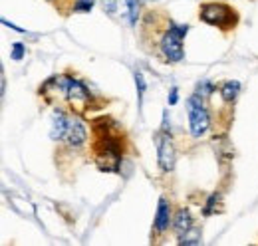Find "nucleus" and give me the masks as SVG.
Segmentation results:
<instances>
[{
  "mask_svg": "<svg viewBox=\"0 0 258 246\" xmlns=\"http://www.w3.org/2000/svg\"><path fill=\"white\" fill-rule=\"evenodd\" d=\"M219 93H221V97H223L225 103H232V101L238 97V93H240V84L234 82V80H228V82H225V84L221 86Z\"/></svg>",
  "mask_w": 258,
  "mask_h": 246,
  "instance_id": "9d476101",
  "label": "nucleus"
},
{
  "mask_svg": "<svg viewBox=\"0 0 258 246\" xmlns=\"http://www.w3.org/2000/svg\"><path fill=\"white\" fill-rule=\"evenodd\" d=\"M189 26L187 24H177V22H169V30L163 34L161 42V52L167 60L171 61H181L185 58L183 52V38L187 36Z\"/></svg>",
  "mask_w": 258,
  "mask_h": 246,
  "instance_id": "7ed1b4c3",
  "label": "nucleus"
},
{
  "mask_svg": "<svg viewBox=\"0 0 258 246\" xmlns=\"http://www.w3.org/2000/svg\"><path fill=\"white\" fill-rule=\"evenodd\" d=\"M2 24H4V26H8V28H12V30H16V32H26V30H22V28H18L16 24H12V22H8L6 18H2Z\"/></svg>",
  "mask_w": 258,
  "mask_h": 246,
  "instance_id": "6ab92c4d",
  "label": "nucleus"
},
{
  "mask_svg": "<svg viewBox=\"0 0 258 246\" xmlns=\"http://www.w3.org/2000/svg\"><path fill=\"white\" fill-rule=\"evenodd\" d=\"M199 18L209 24V26H217V28H234V24L238 22V16L234 12L232 6H228L225 2H207L201 6V12H199Z\"/></svg>",
  "mask_w": 258,
  "mask_h": 246,
  "instance_id": "f03ea898",
  "label": "nucleus"
},
{
  "mask_svg": "<svg viewBox=\"0 0 258 246\" xmlns=\"http://www.w3.org/2000/svg\"><path fill=\"white\" fill-rule=\"evenodd\" d=\"M88 139V129L82 119L78 117H70V125H68V131H66V141L70 147H82Z\"/></svg>",
  "mask_w": 258,
  "mask_h": 246,
  "instance_id": "423d86ee",
  "label": "nucleus"
},
{
  "mask_svg": "<svg viewBox=\"0 0 258 246\" xmlns=\"http://www.w3.org/2000/svg\"><path fill=\"white\" fill-rule=\"evenodd\" d=\"M169 224H171V205L167 199H159V205H157V213H155V220H153V228L157 234H163L165 230H169Z\"/></svg>",
  "mask_w": 258,
  "mask_h": 246,
  "instance_id": "6e6552de",
  "label": "nucleus"
},
{
  "mask_svg": "<svg viewBox=\"0 0 258 246\" xmlns=\"http://www.w3.org/2000/svg\"><path fill=\"white\" fill-rule=\"evenodd\" d=\"M217 88L213 86V82H209V80H201L199 84H197V92L201 97H209V95H213V92H215Z\"/></svg>",
  "mask_w": 258,
  "mask_h": 246,
  "instance_id": "4468645a",
  "label": "nucleus"
},
{
  "mask_svg": "<svg viewBox=\"0 0 258 246\" xmlns=\"http://www.w3.org/2000/svg\"><path fill=\"white\" fill-rule=\"evenodd\" d=\"M109 119H96L94 129L97 133V143L94 147L99 171H117L121 165V145L119 139L109 133Z\"/></svg>",
  "mask_w": 258,
  "mask_h": 246,
  "instance_id": "f257e3e1",
  "label": "nucleus"
},
{
  "mask_svg": "<svg viewBox=\"0 0 258 246\" xmlns=\"http://www.w3.org/2000/svg\"><path fill=\"white\" fill-rule=\"evenodd\" d=\"M68 125H70V117L66 115L64 109H54V113H52V123H50V137H52L54 141L66 139Z\"/></svg>",
  "mask_w": 258,
  "mask_h": 246,
  "instance_id": "0eeeda50",
  "label": "nucleus"
},
{
  "mask_svg": "<svg viewBox=\"0 0 258 246\" xmlns=\"http://www.w3.org/2000/svg\"><path fill=\"white\" fill-rule=\"evenodd\" d=\"M191 226H193V216H191V213H189L187 209H179L175 218H173L175 234L181 236V234H185L187 230H191Z\"/></svg>",
  "mask_w": 258,
  "mask_h": 246,
  "instance_id": "1a4fd4ad",
  "label": "nucleus"
},
{
  "mask_svg": "<svg viewBox=\"0 0 258 246\" xmlns=\"http://www.w3.org/2000/svg\"><path fill=\"white\" fill-rule=\"evenodd\" d=\"M135 78V86H137V97H139V109H141V103H143V95H145V90H147V84H145V78L139 70H135L133 74Z\"/></svg>",
  "mask_w": 258,
  "mask_h": 246,
  "instance_id": "9b49d317",
  "label": "nucleus"
},
{
  "mask_svg": "<svg viewBox=\"0 0 258 246\" xmlns=\"http://www.w3.org/2000/svg\"><path fill=\"white\" fill-rule=\"evenodd\" d=\"M219 201H221V195H217V193L211 195L209 201H207V205H205V211H203V213H205V215H211V213H213V207H215Z\"/></svg>",
  "mask_w": 258,
  "mask_h": 246,
  "instance_id": "f3484780",
  "label": "nucleus"
},
{
  "mask_svg": "<svg viewBox=\"0 0 258 246\" xmlns=\"http://www.w3.org/2000/svg\"><path fill=\"white\" fill-rule=\"evenodd\" d=\"M179 101V90L177 88H171V93H169V105H175Z\"/></svg>",
  "mask_w": 258,
  "mask_h": 246,
  "instance_id": "a211bd4d",
  "label": "nucleus"
},
{
  "mask_svg": "<svg viewBox=\"0 0 258 246\" xmlns=\"http://www.w3.org/2000/svg\"><path fill=\"white\" fill-rule=\"evenodd\" d=\"M187 111H189V125H191L193 137H203L211 125V115L205 107V97L193 93L187 99Z\"/></svg>",
  "mask_w": 258,
  "mask_h": 246,
  "instance_id": "20e7f679",
  "label": "nucleus"
},
{
  "mask_svg": "<svg viewBox=\"0 0 258 246\" xmlns=\"http://www.w3.org/2000/svg\"><path fill=\"white\" fill-rule=\"evenodd\" d=\"M127 4V10H129V22L131 26L137 24V18H139V12H141V2L139 0H125Z\"/></svg>",
  "mask_w": 258,
  "mask_h": 246,
  "instance_id": "f8f14e48",
  "label": "nucleus"
},
{
  "mask_svg": "<svg viewBox=\"0 0 258 246\" xmlns=\"http://www.w3.org/2000/svg\"><path fill=\"white\" fill-rule=\"evenodd\" d=\"M96 0H76L74 2V12H90L94 8Z\"/></svg>",
  "mask_w": 258,
  "mask_h": 246,
  "instance_id": "2eb2a0df",
  "label": "nucleus"
},
{
  "mask_svg": "<svg viewBox=\"0 0 258 246\" xmlns=\"http://www.w3.org/2000/svg\"><path fill=\"white\" fill-rule=\"evenodd\" d=\"M24 54H26V46H24L22 42L12 44V52H10V58H12V60H22Z\"/></svg>",
  "mask_w": 258,
  "mask_h": 246,
  "instance_id": "dca6fc26",
  "label": "nucleus"
},
{
  "mask_svg": "<svg viewBox=\"0 0 258 246\" xmlns=\"http://www.w3.org/2000/svg\"><path fill=\"white\" fill-rule=\"evenodd\" d=\"M199 242H201V232L193 228L179 236V244H199Z\"/></svg>",
  "mask_w": 258,
  "mask_h": 246,
  "instance_id": "ddd939ff",
  "label": "nucleus"
},
{
  "mask_svg": "<svg viewBox=\"0 0 258 246\" xmlns=\"http://www.w3.org/2000/svg\"><path fill=\"white\" fill-rule=\"evenodd\" d=\"M155 143H157V159H159L161 171L171 173L175 167V145H173L171 137L167 135V131H159L155 135Z\"/></svg>",
  "mask_w": 258,
  "mask_h": 246,
  "instance_id": "39448f33",
  "label": "nucleus"
}]
</instances>
